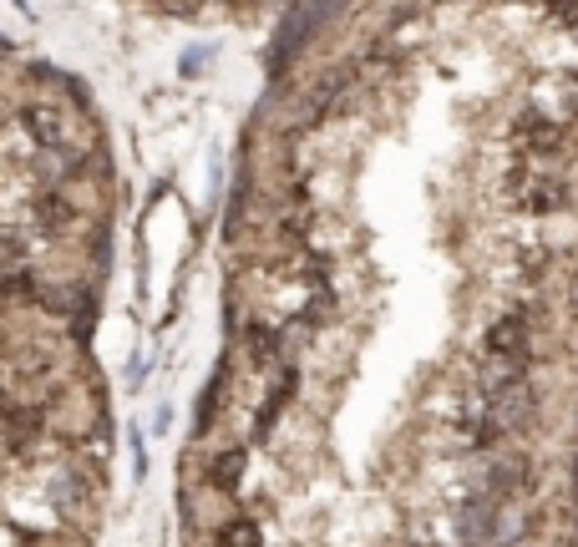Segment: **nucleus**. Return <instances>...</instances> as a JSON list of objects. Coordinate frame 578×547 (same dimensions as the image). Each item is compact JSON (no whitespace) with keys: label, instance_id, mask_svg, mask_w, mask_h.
I'll list each match as a JSON object with an SVG mask.
<instances>
[{"label":"nucleus","instance_id":"f257e3e1","mask_svg":"<svg viewBox=\"0 0 578 547\" xmlns=\"http://www.w3.org/2000/svg\"><path fill=\"white\" fill-rule=\"evenodd\" d=\"M219 274L188 547H578V0H310Z\"/></svg>","mask_w":578,"mask_h":547},{"label":"nucleus","instance_id":"f03ea898","mask_svg":"<svg viewBox=\"0 0 578 547\" xmlns=\"http://www.w3.org/2000/svg\"><path fill=\"white\" fill-rule=\"evenodd\" d=\"M102 263L6 259V436L11 491H31L36 527L21 547H87L107 487L112 421L92 355Z\"/></svg>","mask_w":578,"mask_h":547}]
</instances>
